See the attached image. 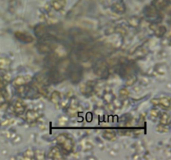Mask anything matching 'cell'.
Returning a JSON list of instances; mask_svg holds the SVG:
<instances>
[{"mask_svg": "<svg viewBox=\"0 0 171 160\" xmlns=\"http://www.w3.org/2000/svg\"><path fill=\"white\" fill-rule=\"evenodd\" d=\"M57 143L58 145H60L63 148L64 151L66 153H70L74 149V142L72 140V138H69L67 135L61 134L57 138Z\"/></svg>", "mask_w": 171, "mask_h": 160, "instance_id": "1", "label": "cell"}, {"mask_svg": "<svg viewBox=\"0 0 171 160\" xmlns=\"http://www.w3.org/2000/svg\"><path fill=\"white\" fill-rule=\"evenodd\" d=\"M69 76H70V79L72 80H75L76 82H79L81 75H82V72L81 70H79V68L78 65H72L69 66Z\"/></svg>", "mask_w": 171, "mask_h": 160, "instance_id": "2", "label": "cell"}, {"mask_svg": "<svg viewBox=\"0 0 171 160\" xmlns=\"http://www.w3.org/2000/svg\"><path fill=\"white\" fill-rule=\"evenodd\" d=\"M15 36L19 41H21L23 43H30L33 41V37L29 35L27 33H23V32H16L15 33Z\"/></svg>", "mask_w": 171, "mask_h": 160, "instance_id": "3", "label": "cell"}, {"mask_svg": "<svg viewBox=\"0 0 171 160\" xmlns=\"http://www.w3.org/2000/svg\"><path fill=\"white\" fill-rule=\"evenodd\" d=\"M48 158L53 159H63V156L59 148L57 147H53V148L50 149L49 153H48Z\"/></svg>", "mask_w": 171, "mask_h": 160, "instance_id": "4", "label": "cell"}, {"mask_svg": "<svg viewBox=\"0 0 171 160\" xmlns=\"http://www.w3.org/2000/svg\"><path fill=\"white\" fill-rule=\"evenodd\" d=\"M34 31H35L36 35L38 36L39 38H40V39L46 37L47 33H48L47 28H46V27L44 26V24H39V26L36 27Z\"/></svg>", "mask_w": 171, "mask_h": 160, "instance_id": "5", "label": "cell"}, {"mask_svg": "<svg viewBox=\"0 0 171 160\" xmlns=\"http://www.w3.org/2000/svg\"><path fill=\"white\" fill-rule=\"evenodd\" d=\"M40 117V113L39 112L34 111V110H29L26 113V119L29 122H34L36 121Z\"/></svg>", "mask_w": 171, "mask_h": 160, "instance_id": "6", "label": "cell"}, {"mask_svg": "<svg viewBox=\"0 0 171 160\" xmlns=\"http://www.w3.org/2000/svg\"><path fill=\"white\" fill-rule=\"evenodd\" d=\"M38 50L39 51V53H50L52 51V47L47 43H40L38 45Z\"/></svg>", "mask_w": 171, "mask_h": 160, "instance_id": "7", "label": "cell"}, {"mask_svg": "<svg viewBox=\"0 0 171 160\" xmlns=\"http://www.w3.org/2000/svg\"><path fill=\"white\" fill-rule=\"evenodd\" d=\"M14 110L18 114H22L25 110V106L23 105V103L21 101H17L14 105Z\"/></svg>", "mask_w": 171, "mask_h": 160, "instance_id": "8", "label": "cell"}, {"mask_svg": "<svg viewBox=\"0 0 171 160\" xmlns=\"http://www.w3.org/2000/svg\"><path fill=\"white\" fill-rule=\"evenodd\" d=\"M27 83L26 78L23 77V76H19L18 78H16L15 79L13 80V84L14 86H17V87H19V86H22V85H24Z\"/></svg>", "mask_w": 171, "mask_h": 160, "instance_id": "9", "label": "cell"}, {"mask_svg": "<svg viewBox=\"0 0 171 160\" xmlns=\"http://www.w3.org/2000/svg\"><path fill=\"white\" fill-rule=\"evenodd\" d=\"M153 103H155V104H160L161 106H163L164 108L165 107L167 108H170V98H160V99H158L156 103L153 102Z\"/></svg>", "mask_w": 171, "mask_h": 160, "instance_id": "10", "label": "cell"}, {"mask_svg": "<svg viewBox=\"0 0 171 160\" xmlns=\"http://www.w3.org/2000/svg\"><path fill=\"white\" fill-rule=\"evenodd\" d=\"M170 115L167 114V113H163L161 117H160V124L163 125H167L170 124Z\"/></svg>", "mask_w": 171, "mask_h": 160, "instance_id": "11", "label": "cell"}, {"mask_svg": "<svg viewBox=\"0 0 171 160\" xmlns=\"http://www.w3.org/2000/svg\"><path fill=\"white\" fill-rule=\"evenodd\" d=\"M153 4L155 6V9H163V8H165L166 2L165 0H154Z\"/></svg>", "mask_w": 171, "mask_h": 160, "instance_id": "12", "label": "cell"}, {"mask_svg": "<svg viewBox=\"0 0 171 160\" xmlns=\"http://www.w3.org/2000/svg\"><path fill=\"white\" fill-rule=\"evenodd\" d=\"M65 4V2L64 3V1L61 0H58V1H54L53 3V9H55L56 10H60L61 9L64 8V5Z\"/></svg>", "mask_w": 171, "mask_h": 160, "instance_id": "13", "label": "cell"}, {"mask_svg": "<svg viewBox=\"0 0 171 160\" xmlns=\"http://www.w3.org/2000/svg\"><path fill=\"white\" fill-rule=\"evenodd\" d=\"M104 137L106 138V139H108V140H113L115 138V134L113 131H110V130H107L105 131L104 133Z\"/></svg>", "mask_w": 171, "mask_h": 160, "instance_id": "14", "label": "cell"}, {"mask_svg": "<svg viewBox=\"0 0 171 160\" xmlns=\"http://www.w3.org/2000/svg\"><path fill=\"white\" fill-rule=\"evenodd\" d=\"M60 94L59 93H57V92H53L51 95V100L53 103H58L60 102Z\"/></svg>", "mask_w": 171, "mask_h": 160, "instance_id": "15", "label": "cell"}, {"mask_svg": "<svg viewBox=\"0 0 171 160\" xmlns=\"http://www.w3.org/2000/svg\"><path fill=\"white\" fill-rule=\"evenodd\" d=\"M155 33L159 36L163 35L164 33H165V28H164L163 26H157L156 29L154 30Z\"/></svg>", "mask_w": 171, "mask_h": 160, "instance_id": "16", "label": "cell"}, {"mask_svg": "<svg viewBox=\"0 0 171 160\" xmlns=\"http://www.w3.org/2000/svg\"><path fill=\"white\" fill-rule=\"evenodd\" d=\"M9 62L8 59L5 58H0V68H5L7 66H9Z\"/></svg>", "mask_w": 171, "mask_h": 160, "instance_id": "17", "label": "cell"}, {"mask_svg": "<svg viewBox=\"0 0 171 160\" xmlns=\"http://www.w3.org/2000/svg\"><path fill=\"white\" fill-rule=\"evenodd\" d=\"M119 93H120V96H121L122 98H126L128 95H129V92L127 91V89H121V90L119 91Z\"/></svg>", "mask_w": 171, "mask_h": 160, "instance_id": "18", "label": "cell"}, {"mask_svg": "<svg viewBox=\"0 0 171 160\" xmlns=\"http://www.w3.org/2000/svg\"><path fill=\"white\" fill-rule=\"evenodd\" d=\"M158 113L159 111L157 109H152L151 112H150V116L151 117H153V119H155V118H157L158 117Z\"/></svg>", "mask_w": 171, "mask_h": 160, "instance_id": "19", "label": "cell"}, {"mask_svg": "<svg viewBox=\"0 0 171 160\" xmlns=\"http://www.w3.org/2000/svg\"><path fill=\"white\" fill-rule=\"evenodd\" d=\"M5 102V97L4 95V93L0 92V105H2L3 103H4Z\"/></svg>", "mask_w": 171, "mask_h": 160, "instance_id": "20", "label": "cell"}]
</instances>
